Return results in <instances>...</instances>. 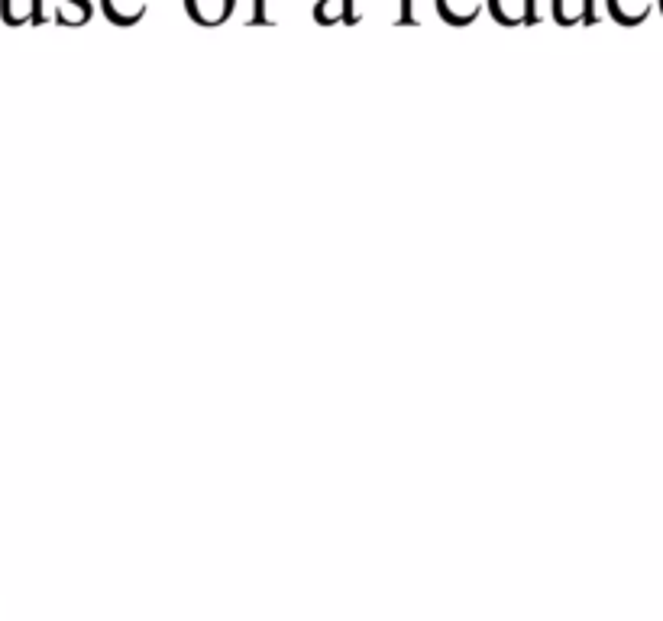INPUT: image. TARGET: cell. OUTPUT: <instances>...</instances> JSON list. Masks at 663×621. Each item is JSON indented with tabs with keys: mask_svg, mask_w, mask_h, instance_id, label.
<instances>
[]
</instances>
